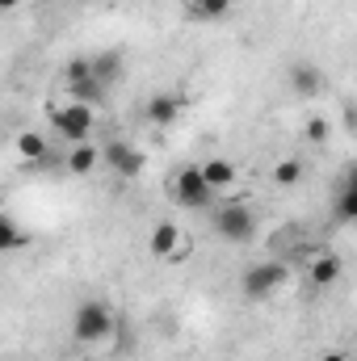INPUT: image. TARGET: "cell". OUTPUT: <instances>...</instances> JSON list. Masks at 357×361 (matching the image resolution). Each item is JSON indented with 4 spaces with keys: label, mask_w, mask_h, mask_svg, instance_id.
<instances>
[{
    "label": "cell",
    "mask_w": 357,
    "mask_h": 361,
    "mask_svg": "<svg viewBox=\"0 0 357 361\" xmlns=\"http://www.w3.org/2000/svg\"><path fill=\"white\" fill-rule=\"evenodd\" d=\"M114 311L101 302V298H85L76 311H72V336L80 345H105L114 336Z\"/></svg>",
    "instance_id": "cell-1"
},
{
    "label": "cell",
    "mask_w": 357,
    "mask_h": 361,
    "mask_svg": "<svg viewBox=\"0 0 357 361\" xmlns=\"http://www.w3.org/2000/svg\"><path fill=\"white\" fill-rule=\"evenodd\" d=\"M51 126H55V135L68 147H76V143H89L92 126H97V114H92V105H85V101L51 105Z\"/></svg>",
    "instance_id": "cell-2"
},
{
    "label": "cell",
    "mask_w": 357,
    "mask_h": 361,
    "mask_svg": "<svg viewBox=\"0 0 357 361\" xmlns=\"http://www.w3.org/2000/svg\"><path fill=\"white\" fill-rule=\"evenodd\" d=\"M210 219H214L219 240H227V244H248V240L257 235V214H253L244 202H227V206H219Z\"/></svg>",
    "instance_id": "cell-3"
},
{
    "label": "cell",
    "mask_w": 357,
    "mask_h": 361,
    "mask_svg": "<svg viewBox=\"0 0 357 361\" xmlns=\"http://www.w3.org/2000/svg\"><path fill=\"white\" fill-rule=\"evenodd\" d=\"M282 281H286V265H282V261H261V265L244 269L240 290H244V298L265 302L269 294H277V290H282Z\"/></svg>",
    "instance_id": "cell-4"
},
{
    "label": "cell",
    "mask_w": 357,
    "mask_h": 361,
    "mask_svg": "<svg viewBox=\"0 0 357 361\" xmlns=\"http://www.w3.org/2000/svg\"><path fill=\"white\" fill-rule=\"evenodd\" d=\"M173 197H177V206H185V210H206V206H214V189L206 185V177H202L198 164H193V169H181L177 177H173Z\"/></svg>",
    "instance_id": "cell-5"
},
{
    "label": "cell",
    "mask_w": 357,
    "mask_h": 361,
    "mask_svg": "<svg viewBox=\"0 0 357 361\" xmlns=\"http://www.w3.org/2000/svg\"><path fill=\"white\" fill-rule=\"evenodd\" d=\"M101 164H109V173L122 180H135L143 173V152L131 147L126 139H101Z\"/></svg>",
    "instance_id": "cell-6"
},
{
    "label": "cell",
    "mask_w": 357,
    "mask_h": 361,
    "mask_svg": "<svg viewBox=\"0 0 357 361\" xmlns=\"http://www.w3.org/2000/svg\"><path fill=\"white\" fill-rule=\"evenodd\" d=\"M341 273H345V261H341L337 252H320V257L311 261V269H307V281H311L315 290H324V286H337Z\"/></svg>",
    "instance_id": "cell-7"
},
{
    "label": "cell",
    "mask_w": 357,
    "mask_h": 361,
    "mask_svg": "<svg viewBox=\"0 0 357 361\" xmlns=\"http://www.w3.org/2000/svg\"><path fill=\"white\" fill-rule=\"evenodd\" d=\"M143 118L152 126H173L181 118V97H169V92H156L147 105H143Z\"/></svg>",
    "instance_id": "cell-8"
},
{
    "label": "cell",
    "mask_w": 357,
    "mask_h": 361,
    "mask_svg": "<svg viewBox=\"0 0 357 361\" xmlns=\"http://www.w3.org/2000/svg\"><path fill=\"white\" fill-rule=\"evenodd\" d=\"M92 72H97V80L109 89V85H118V80H122V72H126V55H122L118 47H109V51L92 55Z\"/></svg>",
    "instance_id": "cell-9"
},
{
    "label": "cell",
    "mask_w": 357,
    "mask_h": 361,
    "mask_svg": "<svg viewBox=\"0 0 357 361\" xmlns=\"http://www.w3.org/2000/svg\"><path fill=\"white\" fill-rule=\"evenodd\" d=\"M97 164H101V143H76V147H68L63 169H68L72 177H89Z\"/></svg>",
    "instance_id": "cell-10"
},
{
    "label": "cell",
    "mask_w": 357,
    "mask_h": 361,
    "mask_svg": "<svg viewBox=\"0 0 357 361\" xmlns=\"http://www.w3.org/2000/svg\"><path fill=\"white\" fill-rule=\"evenodd\" d=\"M198 169H202V177H206V185H210L214 193L231 189L236 177H240V173H236V164H231V160H223V156H210V160H206V164H198Z\"/></svg>",
    "instance_id": "cell-11"
},
{
    "label": "cell",
    "mask_w": 357,
    "mask_h": 361,
    "mask_svg": "<svg viewBox=\"0 0 357 361\" xmlns=\"http://www.w3.org/2000/svg\"><path fill=\"white\" fill-rule=\"evenodd\" d=\"M177 248H181L177 223H156L152 235H147V252H152V257H173Z\"/></svg>",
    "instance_id": "cell-12"
},
{
    "label": "cell",
    "mask_w": 357,
    "mask_h": 361,
    "mask_svg": "<svg viewBox=\"0 0 357 361\" xmlns=\"http://www.w3.org/2000/svg\"><path fill=\"white\" fill-rule=\"evenodd\" d=\"M290 89L298 92V97H315V92L324 89V72L315 63H294L290 68Z\"/></svg>",
    "instance_id": "cell-13"
},
{
    "label": "cell",
    "mask_w": 357,
    "mask_h": 361,
    "mask_svg": "<svg viewBox=\"0 0 357 361\" xmlns=\"http://www.w3.org/2000/svg\"><path fill=\"white\" fill-rule=\"evenodd\" d=\"M332 210H337L341 223H357V169L341 180V189H337V206H332Z\"/></svg>",
    "instance_id": "cell-14"
},
{
    "label": "cell",
    "mask_w": 357,
    "mask_h": 361,
    "mask_svg": "<svg viewBox=\"0 0 357 361\" xmlns=\"http://www.w3.org/2000/svg\"><path fill=\"white\" fill-rule=\"evenodd\" d=\"M269 180H273L277 189H294V185L303 180V164H298V160H282V164H273Z\"/></svg>",
    "instance_id": "cell-15"
},
{
    "label": "cell",
    "mask_w": 357,
    "mask_h": 361,
    "mask_svg": "<svg viewBox=\"0 0 357 361\" xmlns=\"http://www.w3.org/2000/svg\"><path fill=\"white\" fill-rule=\"evenodd\" d=\"M17 156H21V160H42V156H47V139L34 135V130H21V135H17Z\"/></svg>",
    "instance_id": "cell-16"
},
{
    "label": "cell",
    "mask_w": 357,
    "mask_h": 361,
    "mask_svg": "<svg viewBox=\"0 0 357 361\" xmlns=\"http://www.w3.org/2000/svg\"><path fill=\"white\" fill-rule=\"evenodd\" d=\"M63 80H68V92L80 89V85H89V80H97V72H92V59H72V63L63 68Z\"/></svg>",
    "instance_id": "cell-17"
},
{
    "label": "cell",
    "mask_w": 357,
    "mask_h": 361,
    "mask_svg": "<svg viewBox=\"0 0 357 361\" xmlns=\"http://www.w3.org/2000/svg\"><path fill=\"white\" fill-rule=\"evenodd\" d=\"M21 244H25L21 227L13 223V214H4V219H0V252H17Z\"/></svg>",
    "instance_id": "cell-18"
},
{
    "label": "cell",
    "mask_w": 357,
    "mask_h": 361,
    "mask_svg": "<svg viewBox=\"0 0 357 361\" xmlns=\"http://www.w3.org/2000/svg\"><path fill=\"white\" fill-rule=\"evenodd\" d=\"M231 4H236V0H202L198 13H193V21H223V17L231 13Z\"/></svg>",
    "instance_id": "cell-19"
},
{
    "label": "cell",
    "mask_w": 357,
    "mask_h": 361,
    "mask_svg": "<svg viewBox=\"0 0 357 361\" xmlns=\"http://www.w3.org/2000/svg\"><path fill=\"white\" fill-rule=\"evenodd\" d=\"M303 139H307V143H315V147H324V143L332 139V126H328V118H307V126H303Z\"/></svg>",
    "instance_id": "cell-20"
},
{
    "label": "cell",
    "mask_w": 357,
    "mask_h": 361,
    "mask_svg": "<svg viewBox=\"0 0 357 361\" xmlns=\"http://www.w3.org/2000/svg\"><path fill=\"white\" fill-rule=\"evenodd\" d=\"M181 4H185V13H189V17H193V13H198V4H202V0H181Z\"/></svg>",
    "instance_id": "cell-21"
},
{
    "label": "cell",
    "mask_w": 357,
    "mask_h": 361,
    "mask_svg": "<svg viewBox=\"0 0 357 361\" xmlns=\"http://www.w3.org/2000/svg\"><path fill=\"white\" fill-rule=\"evenodd\" d=\"M320 361H349V357H345V353H324Z\"/></svg>",
    "instance_id": "cell-22"
},
{
    "label": "cell",
    "mask_w": 357,
    "mask_h": 361,
    "mask_svg": "<svg viewBox=\"0 0 357 361\" xmlns=\"http://www.w3.org/2000/svg\"><path fill=\"white\" fill-rule=\"evenodd\" d=\"M17 4H21V0H0V8H17Z\"/></svg>",
    "instance_id": "cell-23"
}]
</instances>
